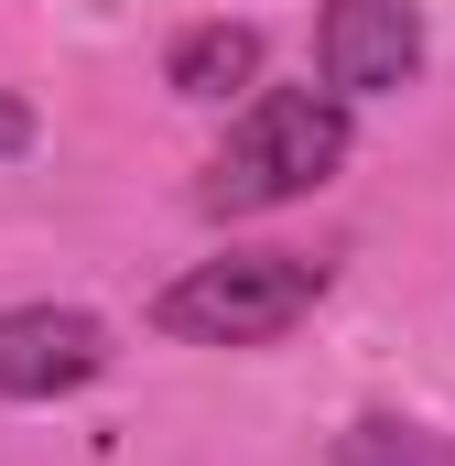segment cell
<instances>
[{"label": "cell", "mask_w": 455, "mask_h": 466, "mask_svg": "<svg viewBox=\"0 0 455 466\" xmlns=\"http://www.w3.org/2000/svg\"><path fill=\"white\" fill-rule=\"evenodd\" d=\"M315 304H326V260H304V249H228V260H196V271H174L152 293V326L185 337V348H271Z\"/></svg>", "instance_id": "cell-2"}, {"label": "cell", "mask_w": 455, "mask_h": 466, "mask_svg": "<svg viewBox=\"0 0 455 466\" xmlns=\"http://www.w3.org/2000/svg\"><path fill=\"white\" fill-rule=\"evenodd\" d=\"M109 326L76 315V304H11L0 315V401H55V390H87L109 369Z\"/></svg>", "instance_id": "cell-4"}, {"label": "cell", "mask_w": 455, "mask_h": 466, "mask_svg": "<svg viewBox=\"0 0 455 466\" xmlns=\"http://www.w3.org/2000/svg\"><path fill=\"white\" fill-rule=\"evenodd\" d=\"M315 76L337 98H379L423 76V11L412 0H326L315 22Z\"/></svg>", "instance_id": "cell-3"}, {"label": "cell", "mask_w": 455, "mask_h": 466, "mask_svg": "<svg viewBox=\"0 0 455 466\" xmlns=\"http://www.w3.org/2000/svg\"><path fill=\"white\" fill-rule=\"evenodd\" d=\"M22 141H33V109H22V98H0V152H22Z\"/></svg>", "instance_id": "cell-7"}, {"label": "cell", "mask_w": 455, "mask_h": 466, "mask_svg": "<svg viewBox=\"0 0 455 466\" xmlns=\"http://www.w3.org/2000/svg\"><path fill=\"white\" fill-rule=\"evenodd\" d=\"M337 466H445V445H434L423 423L369 412V423H347V434H337Z\"/></svg>", "instance_id": "cell-6"}, {"label": "cell", "mask_w": 455, "mask_h": 466, "mask_svg": "<svg viewBox=\"0 0 455 466\" xmlns=\"http://www.w3.org/2000/svg\"><path fill=\"white\" fill-rule=\"evenodd\" d=\"M358 152V119L337 87H260L249 109L228 119L217 163L196 185L207 218H271V207H304L315 185H337V163Z\"/></svg>", "instance_id": "cell-1"}, {"label": "cell", "mask_w": 455, "mask_h": 466, "mask_svg": "<svg viewBox=\"0 0 455 466\" xmlns=\"http://www.w3.org/2000/svg\"><path fill=\"white\" fill-rule=\"evenodd\" d=\"M260 76V33L249 22H196V33H174V55H163V87L174 98H228V87H249Z\"/></svg>", "instance_id": "cell-5"}]
</instances>
